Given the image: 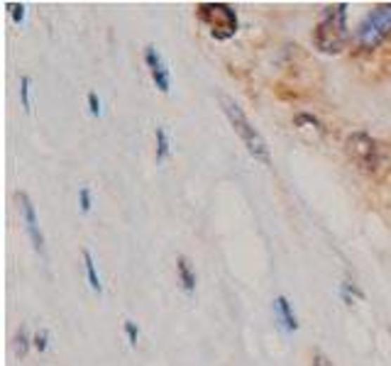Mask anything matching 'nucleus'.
<instances>
[{
	"label": "nucleus",
	"mask_w": 391,
	"mask_h": 366,
	"mask_svg": "<svg viewBox=\"0 0 391 366\" xmlns=\"http://www.w3.org/2000/svg\"><path fill=\"white\" fill-rule=\"evenodd\" d=\"M347 159L367 176H384L391 169V147L367 132H352L345 139Z\"/></svg>",
	"instance_id": "f257e3e1"
},
{
	"label": "nucleus",
	"mask_w": 391,
	"mask_h": 366,
	"mask_svg": "<svg viewBox=\"0 0 391 366\" xmlns=\"http://www.w3.org/2000/svg\"><path fill=\"white\" fill-rule=\"evenodd\" d=\"M347 39V5H328L313 30V44L323 54H340Z\"/></svg>",
	"instance_id": "f03ea898"
},
{
	"label": "nucleus",
	"mask_w": 391,
	"mask_h": 366,
	"mask_svg": "<svg viewBox=\"0 0 391 366\" xmlns=\"http://www.w3.org/2000/svg\"><path fill=\"white\" fill-rule=\"evenodd\" d=\"M220 103H223L225 115H228L233 130L238 132V137L243 139V144L247 147V152H250V157H255L257 162H262V164H269V147H267L264 137H262L259 132L252 127V122L247 120L243 107H240L238 103H235L233 98H228V96L220 98Z\"/></svg>",
	"instance_id": "7ed1b4c3"
},
{
	"label": "nucleus",
	"mask_w": 391,
	"mask_h": 366,
	"mask_svg": "<svg viewBox=\"0 0 391 366\" xmlns=\"http://www.w3.org/2000/svg\"><path fill=\"white\" fill-rule=\"evenodd\" d=\"M196 15L208 27L210 37L218 42H225L238 32V15L228 3H200L196 8Z\"/></svg>",
	"instance_id": "20e7f679"
},
{
	"label": "nucleus",
	"mask_w": 391,
	"mask_h": 366,
	"mask_svg": "<svg viewBox=\"0 0 391 366\" xmlns=\"http://www.w3.org/2000/svg\"><path fill=\"white\" fill-rule=\"evenodd\" d=\"M389 34H391V3L377 5V8L359 22L357 32H354V42L362 46V49L372 51V49H377L379 44L387 42Z\"/></svg>",
	"instance_id": "39448f33"
},
{
	"label": "nucleus",
	"mask_w": 391,
	"mask_h": 366,
	"mask_svg": "<svg viewBox=\"0 0 391 366\" xmlns=\"http://www.w3.org/2000/svg\"><path fill=\"white\" fill-rule=\"evenodd\" d=\"M18 200H20V210H23V218H25V230H27L30 240H32L34 251H39V254H42V251H44V237H42V232H39L32 200H30L27 193H18Z\"/></svg>",
	"instance_id": "423d86ee"
},
{
	"label": "nucleus",
	"mask_w": 391,
	"mask_h": 366,
	"mask_svg": "<svg viewBox=\"0 0 391 366\" xmlns=\"http://www.w3.org/2000/svg\"><path fill=\"white\" fill-rule=\"evenodd\" d=\"M145 61L149 66V74H152L154 86H157L162 93H169V71H167L162 56H159V51L154 49V46H147L145 49Z\"/></svg>",
	"instance_id": "0eeeda50"
},
{
	"label": "nucleus",
	"mask_w": 391,
	"mask_h": 366,
	"mask_svg": "<svg viewBox=\"0 0 391 366\" xmlns=\"http://www.w3.org/2000/svg\"><path fill=\"white\" fill-rule=\"evenodd\" d=\"M274 313H276V318H279V322L284 325L286 332H296V329H298L296 313H293L291 303L286 301L284 296H279V298L274 301Z\"/></svg>",
	"instance_id": "6e6552de"
},
{
	"label": "nucleus",
	"mask_w": 391,
	"mask_h": 366,
	"mask_svg": "<svg viewBox=\"0 0 391 366\" xmlns=\"http://www.w3.org/2000/svg\"><path fill=\"white\" fill-rule=\"evenodd\" d=\"M177 271H179V281H181L184 291L193 293V288H196V274L191 271V264H188L186 256H179V259H177Z\"/></svg>",
	"instance_id": "1a4fd4ad"
},
{
	"label": "nucleus",
	"mask_w": 391,
	"mask_h": 366,
	"mask_svg": "<svg viewBox=\"0 0 391 366\" xmlns=\"http://www.w3.org/2000/svg\"><path fill=\"white\" fill-rule=\"evenodd\" d=\"M84 266H86V274H89V286L94 288L96 293H101V291H103L101 278H98V271H96V264H94V256H91L89 249H84Z\"/></svg>",
	"instance_id": "9d476101"
},
{
	"label": "nucleus",
	"mask_w": 391,
	"mask_h": 366,
	"mask_svg": "<svg viewBox=\"0 0 391 366\" xmlns=\"http://www.w3.org/2000/svg\"><path fill=\"white\" fill-rule=\"evenodd\" d=\"M293 125H296V127L308 125V127H313V130H318V132H321V135H323V132H326V127H323V122L318 120V117L308 115V112H301V115H296V117H293Z\"/></svg>",
	"instance_id": "9b49d317"
},
{
	"label": "nucleus",
	"mask_w": 391,
	"mask_h": 366,
	"mask_svg": "<svg viewBox=\"0 0 391 366\" xmlns=\"http://www.w3.org/2000/svg\"><path fill=\"white\" fill-rule=\"evenodd\" d=\"M169 157V137L164 127H157V162H164Z\"/></svg>",
	"instance_id": "f8f14e48"
},
{
	"label": "nucleus",
	"mask_w": 391,
	"mask_h": 366,
	"mask_svg": "<svg viewBox=\"0 0 391 366\" xmlns=\"http://www.w3.org/2000/svg\"><path fill=\"white\" fill-rule=\"evenodd\" d=\"M27 349H30V337H27V329H25V327H20V332L15 334V354H18V357H25V354H27Z\"/></svg>",
	"instance_id": "ddd939ff"
},
{
	"label": "nucleus",
	"mask_w": 391,
	"mask_h": 366,
	"mask_svg": "<svg viewBox=\"0 0 391 366\" xmlns=\"http://www.w3.org/2000/svg\"><path fill=\"white\" fill-rule=\"evenodd\" d=\"M30 76H23V81H20V96H23V107L25 112H32V103H30Z\"/></svg>",
	"instance_id": "4468645a"
},
{
	"label": "nucleus",
	"mask_w": 391,
	"mask_h": 366,
	"mask_svg": "<svg viewBox=\"0 0 391 366\" xmlns=\"http://www.w3.org/2000/svg\"><path fill=\"white\" fill-rule=\"evenodd\" d=\"M32 344H34V349H37V352H47V347H49V332H47V329H39V332L34 334Z\"/></svg>",
	"instance_id": "2eb2a0df"
},
{
	"label": "nucleus",
	"mask_w": 391,
	"mask_h": 366,
	"mask_svg": "<svg viewBox=\"0 0 391 366\" xmlns=\"http://www.w3.org/2000/svg\"><path fill=\"white\" fill-rule=\"evenodd\" d=\"M125 334H127V344H130V347H135L137 337H140V329H137V325L132 320H125Z\"/></svg>",
	"instance_id": "dca6fc26"
},
{
	"label": "nucleus",
	"mask_w": 391,
	"mask_h": 366,
	"mask_svg": "<svg viewBox=\"0 0 391 366\" xmlns=\"http://www.w3.org/2000/svg\"><path fill=\"white\" fill-rule=\"evenodd\" d=\"M352 296H362V293H359L352 283H342V301L347 303V306H352Z\"/></svg>",
	"instance_id": "f3484780"
},
{
	"label": "nucleus",
	"mask_w": 391,
	"mask_h": 366,
	"mask_svg": "<svg viewBox=\"0 0 391 366\" xmlns=\"http://www.w3.org/2000/svg\"><path fill=\"white\" fill-rule=\"evenodd\" d=\"M8 8H10V15H13L15 22H18V25L23 22V20H25V5L23 3H10Z\"/></svg>",
	"instance_id": "a211bd4d"
},
{
	"label": "nucleus",
	"mask_w": 391,
	"mask_h": 366,
	"mask_svg": "<svg viewBox=\"0 0 391 366\" xmlns=\"http://www.w3.org/2000/svg\"><path fill=\"white\" fill-rule=\"evenodd\" d=\"M79 203H81V210H84V213H89V210H91V188H81L79 190Z\"/></svg>",
	"instance_id": "6ab92c4d"
},
{
	"label": "nucleus",
	"mask_w": 391,
	"mask_h": 366,
	"mask_svg": "<svg viewBox=\"0 0 391 366\" xmlns=\"http://www.w3.org/2000/svg\"><path fill=\"white\" fill-rule=\"evenodd\" d=\"M89 110H91V115L94 117L101 115V100H98L96 93H89Z\"/></svg>",
	"instance_id": "aec40b11"
},
{
	"label": "nucleus",
	"mask_w": 391,
	"mask_h": 366,
	"mask_svg": "<svg viewBox=\"0 0 391 366\" xmlns=\"http://www.w3.org/2000/svg\"><path fill=\"white\" fill-rule=\"evenodd\" d=\"M313 366H333V364L328 362L326 354H316V357H313Z\"/></svg>",
	"instance_id": "412c9836"
}]
</instances>
